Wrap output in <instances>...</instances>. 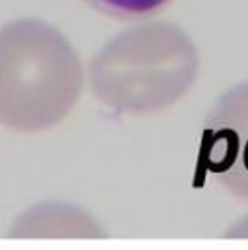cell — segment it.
Returning a JSON list of instances; mask_svg holds the SVG:
<instances>
[{"label":"cell","mask_w":248,"mask_h":250,"mask_svg":"<svg viewBox=\"0 0 248 250\" xmlns=\"http://www.w3.org/2000/svg\"><path fill=\"white\" fill-rule=\"evenodd\" d=\"M200 169L248 200V82L223 93L206 119Z\"/></svg>","instance_id":"cell-1"},{"label":"cell","mask_w":248,"mask_h":250,"mask_svg":"<svg viewBox=\"0 0 248 250\" xmlns=\"http://www.w3.org/2000/svg\"><path fill=\"white\" fill-rule=\"evenodd\" d=\"M91 8L117 20H140L165 10L173 0H83Z\"/></svg>","instance_id":"cell-2"}]
</instances>
